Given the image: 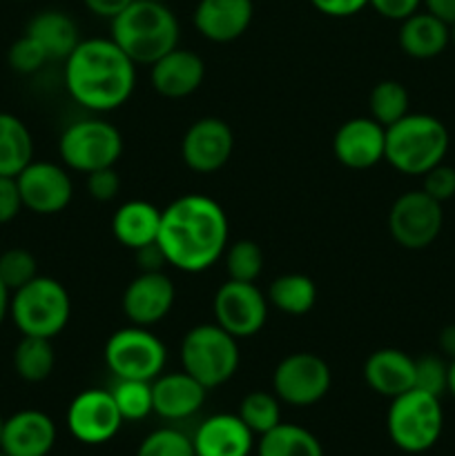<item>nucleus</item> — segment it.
I'll return each instance as SVG.
<instances>
[{
  "instance_id": "obj_29",
  "label": "nucleus",
  "mask_w": 455,
  "mask_h": 456,
  "mask_svg": "<svg viewBox=\"0 0 455 456\" xmlns=\"http://www.w3.org/2000/svg\"><path fill=\"white\" fill-rule=\"evenodd\" d=\"M257 456H324V448L310 430L281 421L270 432L261 435Z\"/></svg>"
},
{
  "instance_id": "obj_51",
  "label": "nucleus",
  "mask_w": 455,
  "mask_h": 456,
  "mask_svg": "<svg viewBox=\"0 0 455 456\" xmlns=\"http://www.w3.org/2000/svg\"><path fill=\"white\" fill-rule=\"evenodd\" d=\"M3 423H4V419L0 417V439H3Z\"/></svg>"
},
{
  "instance_id": "obj_33",
  "label": "nucleus",
  "mask_w": 455,
  "mask_h": 456,
  "mask_svg": "<svg viewBox=\"0 0 455 456\" xmlns=\"http://www.w3.org/2000/svg\"><path fill=\"white\" fill-rule=\"evenodd\" d=\"M110 392L123 421H141V419L150 417L154 412V403H152V381L116 379L114 387Z\"/></svg>"
},
{
  "instance_id": "obj_38",
  "label": "nucleus",
  "mask_w": 455,
  "mask_h": 456,
  "mask_svg": "<svg viewBox=\"0 0 455 456\" xmlns=\"http://www.w3.org/2000/svg\"><path fill=\"white\" fill-rule=\"evenodd\" d=\"M49 61V56L45 53V49L36 43L31 36H21L18 40H13L12 47L7 52V62L16 74L29 76L36 74L45 62Z\"/></svg>"
},
{
  "instance_id": "obj_50",
  "label": "nucleus",
  "mask_w": 455,
  "mask_h": 456,
  "mask_svg": "<svg viewBox=\"0 0 455 456\" xmlns=\"http://www.w3.org/2000/svg\"><path fill=\"white\" fill-rule=\"evenodd\" d=\"M449 36H451V45L455 47V22L453 25H449Z\"/></svg>"
},
{
  "instance_id": "obj_43",
  "label": "nucleus",
  "mask_w": 455,
  "mask_h": 456,
  "mask_svg": "<svg viewBox=\"0 0 455 456\" xmlns=\"http://www.w3.org/2000/svg\"><path fill=\"white\" fill-rule=\"evenodd\" d=\"M310 4L328 18H351L368 7V0H310Z\"/></svg>"
},
{
  "instance_id": "obj_6",
  "label": "nucleus",
  "mask_w": 455,
  "mask_h": 456,
  "mask_svg": "<svg viewBox=\"0 0 455 456\" xmlns=\"http://www.w3.org/2000/svg\"><path fill=\"white\" fill-rule=\"evenodd\" d=\"M386 430L393 445L401 452H428L440 441L442 430H444V410H442L440 396L413 387L391 399Z\"/></svg>"
},
{
  "instance_id": "obj_37",
  "label": "nucleus",
  "mask_w": 455,
  "mask_h": 456,
  "mask_svg": "<svg viewBox=\"0 0 455 456\" xmlns=\"http://www.w3.org/2000/svg\"><path fill=\"white\" fill-rule=\"evenodd\" d=\"M449 386V363L442 354H424L415 359V387L433 396H442Z\"/></svg>"
},
{
  "instance_id": "obj_46",
  "label": "nucleus",
  "mask_w": 455,
  "mask_h": 456,
  "mask_svg": "<svg viewBox=\"0 0 455 456\" xmlns=\"http://www.w3.org/2000/svg\"><path fill=\"white\" fill-rule=\"evenodd\" d=\"M422 4L428 13L444 20L446 25L455 22V0H422Z\"/></svg>"
},
{
  "instance_id": "obj_22",
  "label": "nucleus",
  "mask_w": 455,
  "mask_h": 456,
  "mask_svg": "<svg viewBox=\"0 0 455 456\" xmlns=\"http://www.w3.org/2000/svg\"><path fill=\"white\" fill-rule=\"evenodd\" d=\"M205 390L194 377L187 372L159 374L152 381V403L154 412L168 421H181L199 412L205 403Z\"/></svg>"
},
{
  "instance_id": "obj_2",
  "label": "nucleus",
  "mask_w": 455,
  "mask_h": 456,
  "mask_svg": "<svg viewBox=\"0 0 455 456\" xmlns=\"http://www.w3.org/2000/svg\"><path fill=\"white\" fill-rule=\"evenodd\" d=\"M65 87L76 105L107 114L129 101L136 65L112 38H87L65 58Z\"/></svg>"
},
{
  "instance_id": "obj_14",
  "label": "nucleus",
  "mask_w": 455,
  "mask_h": 456,
  "mask_svg": "<svg viewBox=\"0 0 455 456\" xmlns=\"http://www.w3.org/2000/svg\"><path fill=\"white\" fill-rule=\"evenodd\" d=\"M123 426L119 408L110 390L92 387L74 396L67 408V428L71 436L85 445H103L114 439Z\"/></svg>"
},
{
  "instance_id": "obj_42",
  "label": "nucleus",
  "mask_w": 455,
  "mask_h": 456,
  "mask_svg": "<svg viewBox=\"0 0 455 456\" xmlns=\"http://www.w3.org/2000/svg\"><path fill=\"white\" fill-rule=\"evenodd\" d=\"M368 4L386 20L401 22L413 16L415 12H419L422 0H368Z\"/></svg>"
},
{
  "instance_id": "obj_26",
  "label": "nucleus",
  "mask_w": 455,
  "mask_h": 456,
  "mask_svg": "<svg viewBox=\"0 0 455 456\" xmlns=\"http://www.w3.org/2000/svg\"><path fill=\"white\" fill-rule=\"evenodd\" d=\"M25 34L31 36L45 49L49 61H65L80 43L74 18L58 9H45V12L36 13L27 25Z\"/></svg>"
},
{
  "instance_id": "obj_31",
  "label": "nucleus",
  "mask_w": 455,
  "mask_h": 456,
  "mask_svg": "<svg viewBox=\"0 0 455 456\" xmlns=\"http://www.w3.org/2000/svg\"><path fill=\"white\" fill-rule=\"evenodd\" d=\"M410 96L409 89L400 80H379L368 96L370 118L377 120L382 127H391L400 118L409 114Z\"/></svg>"
},
{
  "instance_id": "obj_36",
  "label": "nucleus",
  "mask_w": 455,
  "mask_h": 456,
  "mask_svg": "<svg viewBox=\"0 0 455 456\" xmlns=\"http://www.w3.org/2000/svg\"><path fill=\"white\" fill-rule=\"evenodd\" d=\"M136 456H196V452L190 436L174 428H161L141 441Z\"/></svg>"
},
{
  "instance_id": "obj_24",
  "label": "nucleus",
  "mask_w": 455,
  "mask_h": 456,
  "mask_svg": "<svg viewBox=\"0 0 455 456\" xmlns=\"http://www.w3.org/2000/svg\"><path fill=\"white\" fill-rule=\"evenodd\" d=\"M397 43L406 56L415 58V61H431V58L444 53L451 45L449 25L428 13L426 9L415 12L413 16L400 22Z\"/></svg>"
},
{
  "instance_id": "obj_52",
  "label": "nucleus",
  "mask_w": 455,
  "mask_h": 456,
  "mask_svg": "<svg viewBox=\"0 0 455 456\" xmlns=\"http://www.w3.org/2000/svg\"><path fill=\"white\" fill-rule=\"evenodd\" d=\"M0 456H9V454H4V452H3V450H0Z\"/></svg>"
},
{
  "instance_id": "obj_27",
  "label": "nucleus",
  "mask_w": 455,
  "mask_h": 456,
  "mask_svg": "<svg viewBox=\"0 0 455 456\" xmlns=\"http://www.w3.org/2000/svg\"><path fill=\"white\" fill-rule=\"evenodd\" d=\"M34 160V138L18 116L0 111V176L16 178Z\"/></svg>"
},
{
  "instance_id": "obj_16",
  "label": "nucleus",
  "mask_w": 455,
  "mask_h": 456,
  "mask_svg": "<svg viewBox=\"0 0 455 456\" xmlns=\"http://www.w3.org/2000/svg\"><path fill=\"white\" fill-rule=\"evenodd\" d=\"M177 288L165 272H141L125 288L120 307L132 325L152 328L174 307Z\"/></svg>"
},
{
  "instance_id": "obj_25",
  "label": "nucleus",
  "mask_w": 455,
  "mask_h": 456,
  "mask_svg": "<svg viewBox=\"0 0 455 456\" xmlns=\"http://www.w3.org/2000/svg\"><path fill=\"white\" fill-rule=\"evenodd\" d=\"M161 230V209L147 200H128L112 216V234L128 249L156 243Z\"/></svg>"
},
{
  "instance_id": "obj_44",
  "label": "nucleus",
  "mask_w": 455,
  "mask_h": 456,
  "mask_svg": "<svg viewBox=\"0 0 455 456\" xmlns=\"http://www.w3.org/2000/svg\"><path fill=\"white\" fill-rule=\"evenodd\" d=\"M134 256H136V265L141 267V272H163V267L170 265L159 240L145 245V248L134 249Z\"/></svg>"
},
{
  "instance_id": "obj_48",
  "label": "nucleus",
  "mask_w": 455,
  "mask_h": 456,
  "mask_svg": "<svg viewBox=\"0 0 455 456\" xmlns=\"http://www.w3.org/2000/svg\"><path fill=\"white\" fill-rule=\"evenodd\" d=\"M9 303H12V292H9L7 285L0 281V325H3L4 319L9 316Z\"/></svg>"
},
{
  "instance_id": "obj_35",
  "label": "nucleus",
  "mask_w": 455,
  "mask_h": 456,
  "mask_svg": "<svg viewBox=\"0 0 455 456\" xmlns=\"http://www.w3.org/2000/svg\"><path fill=\"white\" fill-rule=\"evenodd\" d=\"M38 276V263L29 249L9 248L0 252V281L16 292Z\"/></svg>"
},
{
  "instance_id": "obj_53",
  "label": "nucleus",
  "mask_w": 455,
  "mask_h": 456,
  "mask_svg": "<svg viewBox=\"0 0 455 456\" xmlns=\"http://www.w3.org/2000/svg\"><path fill=\"white\" fill-rule=\"evenodd\" d=\"M18 3H27V0H18Z\"/></svg>"
},
{
  "instance_id": "obj_49",
  "label": "nucleus",
  "mask_w": 455,
  "mask_h": 456,
  "mask_svg": "<svg viewBox=\"0 0 455 456\" xmlns=\"http://www.w3.org/2000/svg\"><path fill=\"white\" fill-rule=\"evenodd\" d=\"M446 392L455 399V359L449 361V386H446Z\"/></svg>"
},
{
  "instance_id": "obj_18",
  "label": "nucleus",
  "mask_w": 455,
  "mask_h": 456,
  "mask_svg": "<svg viewBox=\"0 0 455 456\" xmlns=\"http://www.w3.org/2000/svg\"><path fill=\"white\" fill-rule=\"evenodd\" d=\"M56 444V423L40 410H21L4 419L0 450L9 456H49Z\"/></svg>"
},
{
  "instance_id": "obj_34",
  "label": "nucleus",
  "mask_w": 455,
  "mask_h": 456,
  "mask_svg": "<svg viewBox=\"0 0 455 456\" xmlns=\"http://www.w3.org/2000/svg\"><path fill=\"white\" fill-rule=\"evenodd\" d=\"M223 258H226V272L230 281L257 283L263 272V249L250 239L232 243L223 254Z\"/></svg>"
},
{
  "instance_id": "obj_32",
  "label": "nucleus",
  "mask_w": 455,
  "mask_h": 456,
  "mask_svg": "<svg viewBox=\"0 0 455 456\" xmlns=\"http://www.w3.org/2000/svg\"><path fill=\"white\" fill-rule=\"evenodd\" d=\"M236 414L254 435L261 436L281 423V401L277 399L275 392H250L241 399Z\"/></svg>"
},
{
  "instance_id": "obj_30",
  "label": "nucleus",
  "mask_w": 455,
  "mask_h": 456,
  "mask_svg": "<svg viewBox=\"0 0 455 456\" xmlns=\"http://www.w3.org/2000/svg\"><path fill=\"white\" fill-rule=\"evenodd\" d=\"M13 370L27 383H40L49 379L56 365L52 338L22 337L13 350Z\"/></svg>"
},
{
  "instance_id": "obj_40",
  "label": "nucleus",
  "mask_w": 455,
  "mask_h": 456,
  "mask_svg": "<svg viewBox=\"0 0 455 456\" xmlns=\"http://www.w3.org/2000/svg\"><path fill=\"white\" fill-rule=\"evenodd\" d=\"M87 191L94 200H107L116 199L120 191V176L114 167H103L96 172L87 174Z\"/></svg>"
},
{
  "instance_id": "obj_23",
  "label": "nucleus",
  "mask_w": 455,
  "mask_h": 456,
  "mask_svg": "<svg viewBox=\"0 0 455 456\" xmlns=\"http://www.w3.org/2000/svg\"><path fill=\"white\" fill-rule=\"evenodd\" d=\"M364 381L375 395L395 399L415 387V359L397 347L375 350L364 363Z\"/></svg>"
},
{
  "instance_id": "obj_9",
  "label": "nucleus",
  "mask_w": 455,
  "mask_h": 456,
  "mask_svg": "<svg viewBox=\"0 0 455 456\" xmlns=\"http://www.w3.org/2000/svg\"><path fill=\"white\" fill-rule=\"evenodd\" d=\"M105 363L116 379H136V381H154L163 374L168 350L163 341L150 328L132 325L120 328L107 338Z\"/></svg>"
},
{
  "instance_id": "obj_11",
  "label": "nucleus",
  "mask_w": 455,
  "mask_h": 456,
  "mask_svg": "<svg viewBox=\"0 0 455 456\" xmlns=\"http://www.w3.org/2000/svg\"><path fill=\"white\" fill-rule=\"evenodd\" d=\"M444 227L442 203L424 190H413L395 199L388 212V232L393 240L404 249H426L440 236Z\"/></svg>"
},
{
  "instance_id": "obj_54",
  "label": "nucleus",
  "mask_w": 455,
  "mask_h": 456,
  "mask_svg": "<svg viewBox=\"0 0 455 456\" xmlns=\"http://www.w3.org/2000/svg\"><path fill=\"white\" fill-rule=\"evenodd\" d=\"M0 252H3V248H0Z\"/></svg>"
},
{
  "instance_id": "obj_39",
  "label": "nucleus",
  "mask_w": 455,
  "mask_h": 456,
  "mask_svg": "<svg viewBox=\"0 0 455 456\" xmlns=\"http://www.w3.org/2000/svg\"><path fill=\"white\" fill-rule=\"evenodd\" d=\"M422 178V190L437 203H446L455 196V167H451V165H435Z\"/></svg>"
},
{
  "instance_id": "obj_45",
  "label": "nucleus",
  "mask_w": 455,
  "mask_h": 456,
  "mask_svg": "<svg viewBox=\"0 0 455 456\" xmlns=\"http://www.w3.org/2000/svg\"><path fill=\"white\" fill-rule=\"evenodd\" d=\"M134 0H83V4L94 13V16L107 18V20L119 16V13L123 12V9H128Z\"/></svg>"
},
{
  "instance_id": "obj_5",
  "label": "nucleus",
  "mask_w": 455,
  "mask_h": 456,
  "mask_svg": "<svg viewBox=\"0 0 455 456\" xmlns=\"http://www.w3.org/2000/svg\"><path fill=\"white\" fill-rule=\"evenodd\" d=\"M9 316L22 337L54 338L70 323V292L61 281L38 274L34 281L12 292Z\"/></svg>"
},
{
  "instance_id": "obj_13",
  "label": "nucleus",
  "mask_w": 455,
  "mask_h": 456,
  "mask_svg": "<svg viewBox=\"0 0 455 456\" xmlns=\"http://www.w3.org/2000/svg\"><path fill=\"white\" fill-rule=\"evenodd\" d=\"M16 183L25 209L40 216L61 214L74 199V183L67 169L49 160H31Z\"/></svg>"
},
{
  "instance_id": "obj_47",
  "label": "nucleus",
  "mask_w": 455,
  "mask_h": 456,
  "mask_svg": "<svg viewBox=\"0 0 455 456\" xmlns=\"http://www.w3.org/2000/svg\"><path fill=\"white\" fill-rule=\"evenodd\" d=\"M437 347H440V354L444 359H455V323L444 325L440 330V334H437Z\"/></svg>"
},
{
  "instance_id": "obj_41",
  "label": "nucleus",
  "mask_w": 455,
  "mask_h": 456,
  "mask_svg": "<svg viewBox=\"0 0 455 456\" xmlns=\"http://www.w3.org/2000/svg\"><path fill=\"white\" fill-rule=\"evenodd\" d=\"M25 209L21 199V190L13 176H0V225L12 223Z\"/></svg>"
},
{
  "instance_id": "obj_3",
  "label": "nucleus",
  "mask_w": 455,
  "mask_h": 456,
  "mask_svg": "<svg viewBox=\"0 0 455 456\" xmlns=\"http://www.w3.org/2000/svg\"><path fill=\"white\" fill-rule=\"evenodd\" d=\"M181 29L172 9L161 0H134L112 18V40L128 53L134 65H154L161 56L178 47Z\"/></svg>"
},
{
  "instance_id": "obj_4",
  "label": "nucleus",
  "mask_w": 455,
  "mask_h": 456,
  "mask_svg": "<svg viewBox=\"0 0 455 456\" xmlns=\"http://www.w3.org/2000/svg\"><path fill=\"white\" fill-rule=\"evenodd\" d=\"M451 136L446 125L431 114H406L386 127V151L393 169L406 176H424L428 169L444 163Z\"/></svg>"
},
{
  "instance_id": "obj_10",
  "label": "nucleus",
  "mask_w": 455,
  "mask_h": 456,
  "mask_svg": "<svg viewBox=\"0 0 455 456\" xmlns=\"http://www.w3.org/2000/svg\"><path fill=\"white\" fill-rule=\"evenodd\" d=\"M333 372L321 356L312 352H293L277 363L272 372V392L293 408H310L328 395Z\"/></svg>"
},
{
  "instance_id": "obj_20",
  "label": "nucleus",
  "mask_w": 455,
  "mask_h": 456,
  "mask_svg": "<svg viewBox=\"0 0 455 456\" xmlns=\"http://www.w3.org/2000/svg\"><path fill=\"white\" fill-rule=\"evenodd\" d=\"M205 62L190 49L174 47L150 65V83L163 98H186L203 85Z\"/></svg>"
},
{
  "instance_id": "obj_17",
  "label": "nucleus",
  "mask_w": 455,
  "mask_h": 456,
  "mask_svg": "<svg viewBox=\"0 0 455 456\" xmlns=\"http://www.w3.org/2000/svg\"><path fill=\"white\" fill-rule=\"evenodd\" d=\"M335 159L348 169H368L384 160L386 127L370 116H357L339 125L333 138Z\"/></svg>"
},
{
  "instance_id": "obj_1",
  "label": "nucleus",
  "mask_w": 455,
  "mask_h": 456,
  "mask_svg": "<svg viewBox=\"0 0 455 456\" xmlns=\"http://www.w3.org/2000/svg\"><path fill=\"white\" fill-rule=\"evenodd\" d=\"M228 216L203 194H186L161 209L159 245L177 270L199 274L221 261L228 249Z\"/></svg>"
},
{
  "instance_id": "obj_7",
  "label": "nucleus",
  "mask_w": 455,
  "mask_h": 456,
  "mask_svg": "<svg viewBox=\"0 0 455 456\" xmlns=\"http://www.w3.org/2000/svg\"><path fill=\"white\" fill-rule=\"evenodd\" d=\"M181 368L205 390H214L239 370V343L217 323L194 325L181 341Z\"/></svg>"
},
{
  "instance_id": "obj_21",
  "label": "nucleus",
  "mask_w": 455,
  "mask_h": 456,
  "mask_svg": "<svg viewBox=\"0 0 455 456\" xmlns=\"http://www.w3.org/2000/svg\"><path fill=\"white\" fill-rule=\"evenodd\" d=\"M192 445L196 456H250L254 432L239 414H212L196 428Z\"/></svg>"
},
{
  "instance_id": "obj_15",
  "label": "nucleus",
  "mask_w": 455,
  "mask_h": 456,
  "mask_svg": "<svg viewBox=\"0 0 455 456\" xmlns=\"http://www.w3.org/2000/svg\"><path fill=\"white\" fill-rule=\"evenodd\" d=\"M235 150V134L226 120L205 116L194 120L183 134L181 159L196 174H214L226 167Z\"/></svg>"
},
{
  "instance_id": "obj_19",
  "label": "nucleus",
  "mask_w": 455,
  "mask_h": 456,
  "mask_svg": "<svg viewBox=\"0 0 455 456\" xmlns=\"http://www.w3.org/2000/svg\"><path fill=\"white\" fill-rule=\"evenodd\" d=\"M252 18V0H199L194 7L196 31L217 45L241 38L248 31Z\"/></svg>"
},
{
  "instance_id": "obj_28",
  "label": "nucleus",
  "mask_w": 455,
  "mask_h": 456,
  "mask_svg": "<svg viewBox=\"0 0 455 456\" xmlns=\"http://www.w3.org/2000/svg\"><path fill=\"white\" fill-rule=\"evenodd\" d=\"M268 303L288 316H303L315 307L317 285L306 274H281L268 288Z\"/></svg>"
},
{
  "instance_id": "obj_12",
  "label": "nucleus",
  "mask_w": 455,
  "mask_h": 456,
  "mask_svg": "<svg viewBox=\"0 0 455 456\" xmlns=\"http://www.w3.org/2000/svg\"><path fill=\"white\" fill-rule=\"evenodd\" d=\"M268 305V297L257 288V283L228 279L214 294V323L232 334L236 341L252 338L266 325Z\"/></svg>"
},
{
  "instance_id": "obj_8",
  "label": "nucleus",
  "mask_w": 455,
  "mask_h": 456,
  "mask_svg": "<svg viewBox=\"0 0 455 456\" xmlns=\"http://www.w3.org/2000/svg\"><path fill=\"white\" fill-rule=\"evenodd\" d=\"M58 156L67 169L80 174L114 167L123 156V134L103 118L76 120L61 134Z\"/></svg>"
}]
</instances>
